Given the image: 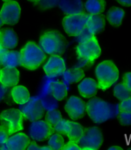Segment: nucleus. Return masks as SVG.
<instances>
[{
  "instance_id": "393cba45",
  "label": "nucleus",
  "mask_w": 131,
  "mask_h": 150,
  "mask_svg": "<svg viewBox=\"0 0 131 150\" xmlns=\"http://www.w3.org/2000/svg\"><path fill=\"white\" fill-rule=\"evenodd\" d=\"M51 94L56 100L63 101L68 96V91L65 84L62 81H56L51 86Z\"/></svg>"
},
{
  "instance_id": "c756f323",
  "label": "nucleus",
  "mask_w": 131,
  "mask_h": 150,
  "mask_svg": "<svg viewBox=\"0 0 131 150\" xmlns=\"http://www.w3.org/2000/svg\"><path fill=\"white\" fill-rule=\"evenodd\" d=\"M44 116L45 120L48 121L52 126H54L59 120H61L63 118L62 112L56 109L50 110V111L46 113Z\"/></svg>"
},
{
  "instance_id": "5701e85b",
  "label": "nucleus",
  "mask_w": 131,
  "mask_h": 150,
  "mask_svg": "<svg viewBox=\"0 0 131 150\" xmlns=\"http://www.w3.org/2000/svg\"><path fill=\"white\" fill-rule=\"evenodd\" d=\"M106 5V0H86L84 3V9L88 14L99 15L104 13Z\"/></svg>"
},
{
  "instance_id": "a211bd4d",
  "label": "nucleus",
  "mask_w": 131,
  "mask_h": 150,
  "mask_svg": "<svg viewBox=\"0 0 131 150\" xmlns=\"http://www.w3.org/2000/svg\"><path fill=\"white\" fill-rule=\"evenodd\" d=\"M11 98L14 103L18 105H24L30 100L31 93L26 86L17 84L11 88L10 91Z\"/></svg>"
},
{
  "instance_id": "7ed1b4c3",
  "label": "nucleus",
  "mask_w": 131,
  "mask_h": 150,
  "mask_svg": "<svg viewBox=\"0 0 131 150\" xmlns=\"http://www.w3.org/2000/svg\"><path fill=\"white\" fill-rule=\"evenodd\" d=\"M94 73L97 79L98 88L102 91L107 90L115 84L120 77L118 67L110 59L103 60L98 63Z\"/></svg>"
},
{
  "instance_id": "b1692460",
  "label": "nucleus",
  "mask_w": 131,
  "mask_h": 150,
  "mask_svg": "<svg viewBox=\"0 0 131 150\" xmlns=\"http://www.w3.org/2000/svg\"><path fill=\"white\" fill-rule=\"evenodd\" d=\"M63 79L65 82L69 84H72L79 83L84 77L85 74L83 69L81 68H71L65 71Z\"/></svg>"
},
{
  "instance_id": "79ce46f5",
  "label": "nucleus",
  "mask_w": 131,
  "mask_h": 150,
  "mask_svg": "<svg viewBox=\"0 0 131 150\" xmlns=\"http://www.w3.org/2000/svg\"><path fill=\"white\" fill-rule=\"evenodd\" d=\"M27 1L28 2L33 3V4H34V5H38L41 0H27Z\"/></svg>"
},
{
  "instance_id": "412c9836",
  "label": "nucleus",
  "mask_w": 131,
  "mask_h": 150,
  "mask_svg": "<svg viewBox=\"0 0 131 150\" xmlns=\"http://www.w3.org/2000/svg\"><path fill=\"white\" fill-rule=\"evenodd\" d=\"M19 43V37L16 32L12 28L1 30V45L6 50L15 49Z\"/></svg>"
},
{
  "instance_id": "58836bf2",
  "label": "nucleus",
  "mask_w": 131,
  "mask_h": 150,
  "mask_svg": "<svg viewBox=\"0 0 131 150\" xmlns=\"http://www.w3.org/2000/svg\"><path fill=\"white\" fill-rule=\"evenodd\" d=\"M120 5L123 6L130 7L131 6V0H116Z\"/></svg>"
},
{
  "instance_id": "f3484780",
  "label": "nucleus",
  "mask_w": 131,
  "mask_h": 150,
  "mask_svg": "<svg viewBox=\"0 0 131 150\" xmlns=\"http://www.w3.org/2000/svg\"><path fill=\"white\" fill-rule=\"evenodd\" d=\"M106 23V17L103 14H99V15L88 14L86 29L90 33L95 36L104 30Z\"/></svg>"
},
{
  "instance_id": "4be33fe9",
  "label": "nucleus",
  "mask_w": 131,
  "mask_h": 150,
  "mask_svg": "<svg viewBox=\"0 0 131 150\" xmlns=\"http://www.w3.org/2000/svg\"><path fill=\"white\" fill-rule=\"evenodd\" d=\"M20 53L14 50H6L0 58V66L5 68H17L19 65Z\"/></svg>"
},
{
  "instance_id": "a19ab883",
  "label": "nucleus",
  "mask_w": 131,
  "mask_h": 150,
  "mask_svg": "<svg viewBox=\"0 0 131 150\" xmlns=\"http://www.w3.org/2000/svg\"><path fill=\"white\" fill-rule=\"evenodd\" d=\"M40 149H42V150H50L52 149L48 145H43L40 146Z\"/></svg>"
},
{
  "instance_id": "473e14b6",
  "label": "nucleus",
  "mask_w": 131,
  "mask_h": 150,
  "mask_svg": "<svg viewBox=\"0 0 131 150\" xmlns=\"http://www.w3.org/2000/svg\"><path fill=\"white\" fill-rule=\"evenodd\" d=\"M118 108L120 111L131 112V97H129L120 101Z\"/></svg>"
},
{
  "instance_id": "f8f14e48",
  "label": "nucleus",
  "mask_w": 131,
  "mask_h": 150,
  "mask_svg": "<svg viewBox=\"0 0 131 150\" xmlns=\"http://www.w3.org/2000/svg\"><path fill=\"white\" fill-rule=\"evenodd\" d=\"M43 64V71L46 76L55 77L64 73L67 69V64L61 55L50 56Z\"/></svg>"
},
{
  "instance_id": "2eb2a0df",
  "label": "nucleus",
  "mask_w": 131,
  "mask_h": 150,
  "mask_svg": "<svg viewBox=\"0 0 131 150\" xmlns=\"http://www.w3.org/2000/svg\"><path fill=\"white\" fill-rule=\"evenodd\" d=\"M98 90L97 82L92 77H84L77 84V91L79 95L85 99L94 97Z\"/></svg>"
},
{
  "instance_id": "0eeeda50",
  "label": "nucleus",
  "mask_w": 131,
  "mask_h": 150,
  "mask_svg": "<svg viewBox=\"0 0 131 150\" xmlns=\"http://www.w3.org/2000/svg\"><path fill=\"white\" fill-rule=\"evenodd\" d=\"M88 13L85 12L63 17L62 24L65 33L70 37H77L85 30Z\"/></svg>"
},
{
  "instance_id": "39448f33",
  "label": "nucleus",
  "mask_w": 131,
  "mask_h": 150,
  "mask_svg": "<svg viewBox=\"0 0 131 150\" xmlns=\"http://www.w3.org/2000/svg\"><path fill=\"white\" fill-rule=\"evenodd\" d=\"M79 62L86 65L93 64L102 54V49L96 36L93 35L88 40L80 42L75 47Z\"/></svg>"
},
{
  "instance_id": "4468645a",
  "label": "nucleus",
  "mask_w": 131,
  "mask_h": 150,
  "mask_svg": "<svg viewBox=\"0 0 131 150\" xmlns=\"http://www.w3.org/2000/svg\"><path fill=\"white\" fill-rule=\"evenodd\" d=\"M22 111L24 119L32 122L42 119L45 115L44 108L40 101L31 100L24 104Z\"/></svg>"
},
{
  "instance_id": "ddd939ff",
  "label": "nucleus",
  "mask_w": 131,
  "mask_h": 150,
  "mask_svg": "<svg viewBox=\"0 0 131 150\" xmlns=\"http://www.w3.org/2000/svg\"><path fill=\"white\" fill-rule=\"evenodd\" d=\"M30 141L31 139L27 134L19 132L9 135L5 144L0 147V149L24 150L27 149Z\"/></svg>"
},
{
  "instance_id": "9d476101",
  "label": "nucleus",
  "mask_w": 131,
  "mask_h": 150,
  "mask_svg": "<svg viewBox=\"0 0 131 150\" xmlns=\"http://www.w3.org/2000/svg\"><path fill=\"white\" fill-rule=\"evenodd\" d=\"M21 16V6L17 1L4 2L0 9V16L3 23L8 26H15Z\"/></svg>"
},
{
  "instance_id": "a878e982",
  "label": "nucleus",
  "mask_w": 131,
  "mask_h": 150,
  "mask_svg": "<svg viewBox=\"0 0 131 150\" xmlns=\"http://www.w3.org/2000/svg\"><path fill=\"white\" fill-rule=\"evenodd\" d=\"M84 130H85V128L80 123L71 120L70 130L66 136L70 141L78 142L84 135Z\"/></svg>"
},
{
  "instance_id": "49530a36",
  "label": "nucleus",
  "mask_w": 131,
  "mask_h": 150,
  "mask_svg": "<svg viewBox=\"0 0 131 150\" xmlns=\"http://www.w3.org/2000/svg\"><path fill=\"white\" fill-rule=\"evenodd\" d=\"M1 67H0V72H1Z\"/></svg>"
},
{
  "instance_id": "c03bdc74",
  "label": "nucleus",
  "mask_w": 131,
  "mask_h": 150,
  "mask_svg": "<svg viewBox=\"0 0 131 150\" xmlns=\"http://www.w3.org/2000/svg\"><path fill=\"white\" fill-rule=\"evenodd\" d=\"M2 47L1 45V30H0V48Z\"/></svg>"
},
{
  "instance_id": "bb28decb",
  "label": "nucleus",
  "mask_w": 131,
  "mask_h": 150,
  "mask_svg": "<svg viewBox=\"0 0 131 150\" xmlns=\"http://www.w3.org/2000/svg\"><path fill=\"white\" fill-rule=\"evenodd\" d=\"M47 145L52 149L60 150L62 149L65 144V138L63 135L57 132H53L47 139Z\"/></svg>"
},
{
  "instance_id": "20e7f679",
  "label": "nucleus",
  "mask_w": 131,
  "mask_h": 150,
  "mask_svg": "<svg viewBox=\"0 0 131 150\" xmlns=\"http://www.w3.org/2000/svg\"><path fill=\"white\" fill-rule=\"evenodd\" d=\"M38 45L46 54L62 55L66 51L67 41L61 32L48 30L40 35Z\"/></svg>"
},
{
  "instance_id": "cd10ccee",
  "label": "nucleus",
  "mask_w": 131,
  "mask_h": 150,
  "mask_svg": "<svg viewBox=\"0 0 131 150\" xmlns=\"http://www.w3.org/2000/svg\"><path fill=\"white\" fill-rule=\"evenodd\" d=\"M115 98L121 101L131 96V91L127 89L122 83H118L115 86L113 90Z\"/></svg>"
},
{
  "instance_id": "a18cd8bd",
  "label": "nucleus",
  "mask_w": 131,
  "mask_h": 150,
  "mask_svg": "<svg viewBox=\"0 0 131 150\" xmlns=\"http://www.w3.org/2000/svg\"><path fill=\"white\" fill-rule=\"evenodd\" d=\"M1 1L4 3V2H6V1H16V0H1Z\"/></svg>"
},
{
  "instance_id": "4c0bfd02",
  "label": "nucleus",
  "mask_w": 131,
  "mask_h": 150,
  "mask_svg": "<svg viewBox=\"0 0 131 150\" xmlns=\"http://www.w3.org/2000/svg\"><path fill=\"white\" fill-rule=\"evenodd\" d=\"M26 149H34V150H37V149H40V146L38 145L36 141H30L29 145H28V148Z\"/></svg>"
},
{
  "instance_id": "9b49d317",
  "label": "nucleus",
  "mask_w": 131,
  "mask_h": 150,
  "mask_svg": "<svg viewBox=\"0 0 131 150\" xmlns=\"http://www.w3.org/2000/svg\"><path fill=\"white\" fill-rule=\"evenodd\" d=\"M63 109L70 119L79 120L86 114V103L79 96L71 95L66 100Z\"/></svg>"
},
{
  "instance_id": "e433bc0d",
  "label": "nucleus",
  "mask_w": 131,
  "mask_h": 150,
  "mask_svg": "<svg viewBox=\"0 0 131 150\" xmlns=\"http://www.w3.org/2000/svg\"><path fill=\"white\" fill-rule=\"evenodd\" d=\"M7 93H8V88L0 84V103H1L5 99Z\"/></svg>"
},
{
  "instance_id": "37998d69",
  "label": "nucleus",
  "mask_w": 131,
  "mask_h": 150,
  "mask_svg": "<svg viewBox=\"0 0 131 150\" xmlns=\"http://www.w3.org/2000/svg\"><path fill=\"white\" fill-rule=\"evenodd\" d=\"M3 25H5V24H4V23H3V21L2 19H1V16H0V28L2 27Z\"/></svg>"
},
{
  "instance_id": "7c9ffc66",
  "label": "nucleus",
  "mask_w": 131,
  "mask_h": 150,
  "mask_svg": "<svg viewBox=\"0 0 131 150\" xmlns=\"http://www.w3.org/2000/svg\"><path fill=\"white\" fill-rule=\"evenodd\" d=\"M119 123L122 126L129 127L131 125V112L120 111L118 116Z\"/></svg>"
},
{
  "instance_id": "c85d7f7f",
  "label": "nucleus",
  "mask_w": 131,
  "mask_h": 150,
  "mask_svg": "<svg viewBox=\"0 0 131 150\" xmlns=\"http://www.w3.org/2000/svg\"><path fill=\"white\" fill-rule=\"evenodd\" d=\"M71 120L62 118L53 126L54 131L63 135H67L70 130Z\"/></svg>"
},
{
  "instance_id": "6ab92c4d",
  "label": "nucleus",
  "mask_w": 131,
  "mask_h": 150,
  "mask_svg": "<svg viewBox=\"0 0 131 150\" xmlns=\"http://www.w3.org/2000/svg\"><path fill=\"white\" fill-rule=\"evenodd\" d=\"M125 12L121 7L111 6L106 13V19L111 26L117 28L122 26Z\"/></svg>"
},
{
  "instance_id": "dca6fc26",
  "label": "nucleus",
  "mask_w": 131,
  "mask_h": 150,
  "mask_svg": "<svg viewBox=\"0 0 131 150\" xmlns=\"http://www.w3.org/2000/svg\"><path fill=\"white\" fill-rule=\"evenodd\" d=\"M20 71L17 68L3 67L0 72V84L7 88H11L19 83Z\"/></svg>"
},
{
  "instance_id": "72a5a7b5",
  "label": "nucleus",
  "mask_w": 131,
  "mask_h": 150,
  "mask_svg": "<svg viewBox=\"0 0 131 150\" xmlns=\"http://www.w3.org/2000/svg\"><path fill=\"white\" fill-rule=\"evenodd\" d=\"M9 137V134L4 126L0 124V147L5 144Z\"/></svg>"
},
{
  "instance_id": "1a4fd4ad",
  "label": "nucleus",
  "mask_w": 131,
  "mask_h": 150,
  "mask_svg": "<svg viewBox=\"0 0 131 150\" xmlns=\"http://www.w3.org/2000/svg\"><path fill=\"white\" fill-rule=\"evenodd\" d=\"M55 132L54 128L51 123L45 120H38L31 122L28 127V133L31 140L37 142H44L47 140Z\"/></svg>"
},
{
  "instance_id": "f03ea898",
  "label": "nucleus",
  "mask_w": 131,
  "mask_h": 150,
  "mask_svg": "<svg viewBox=\"0 0 131 150\" xmlns=\"http://www.w3.org/2000/svg\"><path fill=\"white\" fill-rule=\"evenodd\" d=\"M19 53V65L28 70L38 69L47 59V55L39 45L32 40L28 41L21 48Z\"/></svg>"
},
{
  "instance_id": "c9c22d12",
  "label": "nucleus",
  "mask_w": 131,
  "mask_h": 150,
  "mask_svg": "<svg viewBox=\"0 0 131 150\" xmlns=\"http://www.w3.org/2000/svg\"><path fill=\"white\" fill-rule=\"evenodd\" d=\"M122 83L129 91H131V72H127L123 74Z\"/></svg>"
},
{
  "instance_id": "f257e3e1",
  "label": "nucleus",
  "mask_w": 131,
  "mask_h": 150,
  "mask_svg": "<svg viewBox=\"0 0 131 150\" xmlns=\"http://www.w3.org/2000/svg\"><path fill=\"white\" fill-rule=\"evenodd\" d=\"M86 112L92 122L101 125L113 118L115 111L111 102L94 96L86 103Z\"/></svg>"
},
{
  "instance_id": "aec40b11",
  "label": "nucleus",
  "mask_w": 131,
  "mask_h": 150,
  "mask_svg": "<svg viewBox=\"0 0 131 150\" xmlns=\"http://www.w3.org/2000/svg\"><path fill=\"white\" fill-rule=\"evenodd\" d=\"M58 6L65 15H71L84 12L82 0H59Z\"/></svg>"
},
{
  "instance_id": "2f4dec72",
  "label": "nucleus",
  "mask_w": 131,
  "mask_h": 150,
  "mask_svg": "<svg viewBox=\"0 0 131 150\" xmlns=\"http://www.w3.org/2000/svg\"><path fill=\"white\" fill-rule=\"evenodd\" d=\"M59 1V0H41L38 5L44 10H47L58 5Z\"/></svg>"
},
{
  "instance_id": "ea45409f",
  "label": "nucleus",
  "mask_w": 131,
  "mask_h": 150,
  "mask_svg": "<svg viewBox=\"0 0 131 150\" xmlns=\"http://www.w3.org/2000/svg\"><path fill=\"white\" fill-rule=\"evenodd\" d=\"M108 149L109 150H122V149H125V148H123L122 146H120L118 144H116V145L113 144V145H111L110 146H109Z\"/></svg>"
},
{
  "instance_id": "6e6552de",
  "label": "nucleus",
  "mask_w": 131,
  "mask_h": 150,
  "mask_svg": "<svg viewBox=\"0 0 131 150\" xmlns=\"http://www.w3.org/2000/svg\"><path fill=\"white\" fill-rule=\"evenodd\" d=\"M82 150H97L104 143L102 131L97 126H90L85 128L84 135L77 142Z\"/></svg>"
},
{
  "instance_id": "f704fd0d",
  "label": "nucleus",
  "mask_w": 131,
  "mask_h": 150,
  "mask_svg": "<svg viewBox=\"0 0 131 150\" xmlns=\"http://www.w3.org/2000/svg\"><path fill=\"white\" fill-rule=\"evenodd\" d=\"M63 150H81L77 142L74 141H69L65 144L62 149Z\"/></svg>"
},
{
  "instance_id": "423d86ee",
  "label": "nucleus",
  "mask_w": 131,
  "mask_h": 150,
  "mask_svg": "<svg viewBox=\"0 0 131 150\" xmlns=\"http://www.w3.org/2000/svg\"><path fill=\"white\" fill-rule=\"evenodd\" d=\"M23 114L21 110L6 108L0 112V124L4 126L9 135L24 130Z\"/></svg>"
}]
</instances>
